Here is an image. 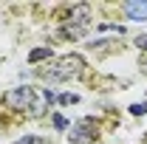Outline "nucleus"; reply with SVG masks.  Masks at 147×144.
<instances>
[{"mask_svg":"<svg viewBox=\"0 0 147 144\" xmlns=\"http://www.w3.org/2000/svg\"><path fill=\"white\" fill-rule=\"evenodd\" d=\"M130 113H133V116H144V113H147V105H130Z\"/></svg>","mask_w":147,"mask_h":144,"instance_id":"nucleus-9","label":"nucleus"},{"mask_svg":"<svg viewBox=\"0 0 147 144\" xmlns=\"http://www.w3.org/2000/svg\"><path fill=\"white\" fill-rule=\"evenodd\" d=\"M142 71L147 73V57H144V59H142Z\"/></svg>","mask_w":147,"mask_h":144,"instance_id":"nucleus-12","label":"nucleus"},{"mask_svg":"<svg viewBox=\"0 0 147 144\" xmlns=\"http://www.w3.org/2000/svg\"><path fill=\"white\" fill-rule=\"evenodd\" d=\"M136 48H139V51H147V34H139V37H136Z\"/></svg>","mask_w":147,"mask_h":144,"instance_id":"nucleus-10","label":"nucleus"},{"mask_svg":"<svg viewBox=\"0 0 147 144\" xmlns=\"http://www.w3.org/2000/svg\"><path fill=\"white\" fill-rule=\"evenodd\" d=\"M96 136H99L96 122H93V119H82V122H76V124L71 127L68 141L71 144H85V141H96Z\"/></svg>","mask_w":147,"mask_h":144,"instance_id":"nucleus-3","label":"nucleus"},{"mask_svg":"<svg viewBox=\"0 0 147 144\" xmlns=\"http://www.w3.org/2000/svg\"><path fill=\"white\" fill-rule=\"evenodd\" d=\"M37 93H40V90L31 88V85H20V88H14V90L6 93V108L20 110V113H26V110L31 113L34 105H37Z\"/></svg>","mask_w":147,"mask_h":144,"instance_id":"nucleus-2","label":"nucleus"},{"mask_svg":"<svg viewBox=\"0 0 147 144\" xmlns=\"http://www.w3.org/2000/svg\"><path fill=\"white\" fill-rule=\"evenodd\" d=\"M125 11H127V17H133V20H147V0H142V3H127Z\"/></svg>","mask_w":147,"mask_h":144,"instance_id":"nucleus-4","label":"nucleus"},{"mask_svg":"<svg viewBox=\"0 0 147 144\" xmlns=\"http://www.w3.org/2000/svg\"><path fill=\"white\" fill-rule=\"evenodd\" d=\"M54 127H57V130H65V127H68V119L57 113V116H54Z\"/></svg>","mask_w":147,"mask_h":144,"instance_id":"nucleus-8","label":"nucleus"},{"mask_svg":"<svg viewBox=\"0 0 147 144\" xmlns=\"http://www.w3.org/2000/svg\"><path fill=\"white\" fill-rule=\"evenodd\" d=\"M14 144H37V136H23V139L14 141Z\"/></svg>","mask_w":147,"mask_h":144,"instance_id":"nucleus-11","label":"nucleus"},{"mask_svg":"<svg viewBox=\"0 0 147 144\" xmlns=\"http://www.w3.org/2000/svg\"><path fill=\"white\" fill-rule=\"evenodd\" d=\"M57 99H59V105H76V102H79L76 93H59Z\"/></svg>","mask_w":147,"mask_h":144,"instance_id":"nucleus-7","label":"nucleus"},{"mask_svg":"<svg viewBox=\"0 0 147 144\" xmlns=\"http://www.w3.org/2000/svg\"><path fill=\"white\" fill-rule=\"evenodd\" d=\"M96 31H113V34H125V26H116V23H96Z\"/></svg>","mask_w":147,"mask_h":144,"instance_id":"nucleus-6","label":"nucleus"},{"mask_svg":"<svg viewBox=\"0 0 147 144\" xmlns=\"http://www.w3.org/2000/svg\"><path fill=\"white\" fill-rule=\"evenodd\" d=\"M51 54H54V51H51V45H48V48H34V51L28 54V62H40V59H48Z\"/></svg>","mask_w":147,"mask_h":144,"instance_id":"nucleus-5","label":"nucleus"},{"mask_svg":"<svg viewBox=\"0 0 147 144\" xmlns=\"http://www.w3.org/2000/svg\"><path fill=\"white\" fill-rule=\"evenodd\" d=\"M82 71H85V59H82L79 54H65V57H59L54 65L42 68L40 76H42L45 82H65V79L79 76Z\"/></svg>","mask_w":147,"mask_h":144,"instance_id":"nucleus-1","label":"nucleus"}]
</instances>
